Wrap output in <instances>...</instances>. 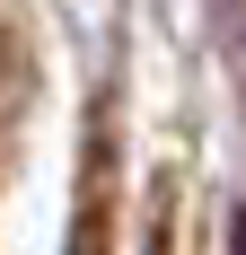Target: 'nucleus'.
<instances>
[{
    "label": "nucleus",
    "instance_id": "f257e3e1",
    "mask_svg": "<svg viewBox=\"0 0 246 255\" xmlns=\"http://www.w3.org/2000/svg\"><path fill=\"white\" fill-rule=\"evenodd\" d=\"M229 255H246V211H238V220H229Z\"/></svg>",
    "mask_w": 246,
    "mask_h": 255
}]
</instances>
